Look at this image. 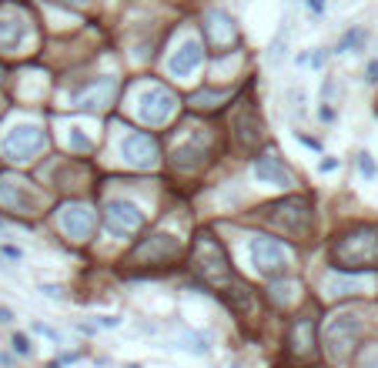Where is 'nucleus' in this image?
<instances>
[{
  "mask_svg": "<svg viewBox=\"0 0 378 368\" xmlns=\"http://www.w3.org/2000/svg\"><path fill=\"white\" fill-rule=\"evenodd\" d=\"M378 264V228H358L345 234L335 248L338 271H368Z\"/></svg>",
  "mask_w": 378,
  "mask_h": 368,
  "instance_id": "f257e3e1",
  "label": "nucleus"
},
{
  "mask_svg": "<svg viewBox=\"0 0 378 368\" xmlns=\"http://www.w3.org/2000/svg\"><path fill=\"white\" fill-rule=\"evenodd\" d=\"M4 154L10 157V161H31L34 154H41L47 148V134L41 127H34V124H17L7 131V138H4Z\"/></svg>",
  "mask_w": 378,
  "mask_h": 368,
  "instance_id": "f03ea898",
  "label": "nucleus"
},
{
  "mask_svg": "<svg viewBox=\"0 0 378 368\" xmlns=\"http://www.w3.org/2000/svg\"><path fill=\"white\" fill-rule=\"evenodd\" d=\"M178 111V97L167 91V87H144V91L137 94V114L144 118L148 124H164L171 121V114Z\"/></svg>",
  "mask_w": 378,
  "mask_h": 368,
  "instance_id": "7ed1b4c3",
  "label": "nucleus"
},
{
  "mask_svg": "<svg viewBox=\"0 0 378 368\" xmlns=\"http://www.w3.org/2000/svg\"><path fill=\"white\" fill-rule=\"evenodd\" d=\"M104 221H107V228H111V234H118V238H131V234H137V231L144 228L141 208H137L134 201H124V198L107 201Z\"/></svg>",
  "mask_w": 378,
  "mask_h": 368,
  "instance_id": "20e7f679",
  "label": "nucleus"
},
{
  "mask_svg": "<svg viewBox=\"0 0 378 368\" xmlns=\"http://www.w3.org/2000/svg\"><path fill=\"white\" fill-rule=\"evenodd\" d=\"M251 264H255L261 275L268 278H281L288 271V251L281 241L274 238H255L251 241Z\"/></svg>",
  "mask_w": 378,
  "mask_h": 368,
  "instance_id": "39448f33",
  "label": "nucleus"
},
{
  "mask_svg": "<svg viewBox=\"0 0 378 368\" xmlns=\"http://www.w3.org/2000/svg\"><path fill=\"white\" fill-rule=\"evenodd\" d=\"M27 34H31V24H27L24 10H17V7H4L0 10V50L4 54H20Z\"/></svg>",
  "mask_w": 378,
  "mask_h": 368,
  "instance_id": "423d86ee",
  "label": "nucleus"
},
{
  "mask_svg": "<svg viewBox=\"0 0 378 368\" xmlns=\"http://www.w3.org/2000/svg\"><path fill=\"white\" fill-rule=\"evenodd\" d=\"M57 225H61L64 234L74 238V241H88V238H94V228H97L94 211L88 208V204H64L61 211H57Z\"/></svg>",
  "mask_w": 378,
  "mask_h": 368,
  "instance_id": "0eeeda50",
  "label": "nucleus"
},
{
  "mask_svg": "<svg viewBox=\"0 0 378 368\" xmlns=\"http://www.w3.org/2000/svg\"><path fill=\"white\" fill-rule=\"evenodd\" d=\"M201 64H204V47H201V41L188 37V41L167 57V71L174 77H181V80H188V77H195L197 71H201Z\"/></svg>",
  "mask_w": 378,
  "mask_h": 368,
  "instance_id": "6e6552de",
  "label": "nucleus"
},
{
  "mask_svg": "<svg viewBox=\"0 0 378 368\" xmlns=\"http://www.w3.org/2000/svg\"><path fill=\"white\" fill-rule=\"evenodd\" d=\"M121 154L127 164H134V168H154L158 164V144H154L151 134H144V131H134V134H127L121 144Z\"/></svg>",
  "mask_w": 378,
  "mask_h": 368,
  "instance_id": "1a4fd4ad",
  "label": "nucleus"
},
{
  "mask_svg": "<svg viewBox=\"0 0 378 368\" xmlns=\"http://www.w3.org/2000/svg\"><path fill=\"white\" fill-rule=\"evenodd\" d=\"M204 27H208V37H211V44L218 50H227V47H234L241 41V31H238V24L225 14V10H208L204 17Z\"/></svg>",
  "mask_w": 378,
  "mask_h": 368,
  "instance_id": "9d476101",
  "label": "nucleus"
},
{
  "mask_svg": "<svg viewBox=\"0 0 378 368\" xmlns=\"http://www.w3.org/2000/svg\"><path fill=\"white\" fill-rule=\"evenodd\" d=\"M114 77H97V80H88L84 87H77L74 91V104L77 108H104V104H111V97H114Z\"/></svg>",
  "mask_w": 378,
  "mask_h": 368,
  "instance_id": "9b49d317",
  "label": "nucleus"
},
{
  "mask_svg": "<svg viewBox=\"0 0 378 368\" xmlns=\"http://www.w3.org/2000/svg\"><path fill=\"white\" fill-rule=\"evenodd\" d=\"M0 204L10 208V211H20V215H31L37 208V198L31 194V187L17 178H4L0 181Z\"/></svg>",
  "mask_w": 378,
  "mask_h": 368,
  "instance_id": "f8f14e48",
  "label": "nucleus"
},
{
  "mask_svg": "<svg viewBox=\"0 0 378 368\" xmlns=\"http://www.w3.org/2000/svg\"><path fill=\"white\" fill-rule=\"evenodd\" d=\"M255 178L261 184H278V187H288L291 184V171L281 164L278 154H265L255 161Z\"/></svg>",
  "mask_w": 378,
  "mask_h": 368,
  "instance_id": "ddd939ff",
  "label": "nucleus"
},
{
  "mask_svg": "<svg viewBox=\"0 0 378 368\" xmlns=\"http://www.w3.org/2000/svg\"><path fill=\"white\" fill-rule=\"evenodd\" d=\"M181 251V245H178V238H171V234H154L148 245H141L137 248V261H144V258H174Z\"/></svg>",
  "mask_w": 378,
  "mask_h": 368,
  "instance_id": "4468645a",
  "label": "nucleus"
},
{
  "mask_svg": "<svg viewBox=\"0 0 378 368\" xmlns=\"http://www.w3.org/2000/svg\"><path fill=\"white\" fill-rule=\"evenodd\" d=\"M362 44H365V31L362 27H355V31H345V37L338 41L335 50H338V54H351V50H358Z\"/></svg>",
  "mask_w": 378,
  "mask_h": 368,
  "instance_id": "2eb2a0df",
  "label": "nucleus"
},
{
  "mask_svg": "<svg viewBox=\"0 0 378 368\" xmlns=\"http://www.w3.org/2000/svg\"><path fill=\"white\" fill-rule=\"evenodd\" d=\"M234 91H201L191 97V104H197V108H218V101H227Z\"/></svg>",
  "mask_w": 378,
  "mask_h": 368,
  "instance_id": "dca6fc26",
  "label": "nucleus"
},
{
  "mask_svg": "<svg viewBox=\"0 0 378 368\" xmlns=\"http://www.w3.org/2000/svg\"><path fill=\"white\" fill-rule=\"evenodd\" d=\"M285 47H288V24L278 31V37H274V44H272V64H281L285 61Z\"/></svg>",
  "mask_w": 378,
  "mask_h": 368,
  "instance_id": "f3484780",
  "label": "nucleus"
},
{
  "mask_svg": "<svg viewBox=\"0 0 378 368\" xmlns=\"http://www.w3.org/2000/svg\"><path fill=\"white\" fill-rule=\"evenodd\" d=\"M358 171H362L365 178H375V174H378L375 161H372V154H368V151H362V154H358Z\"/></svg>",
  "mask_w": 378,
  "mask_h": 368,
  "instance_id": "a211bd4d",
  "label": "nucleus"
},
{
  "mask_svg": "<svg viewBox=\"0 0 378 368\" xmlns=\"http://www.w3.org/2000/svg\"><path fill=\"white\" fill-rule=\"evenodd\" d=\"M10 345H14V352L24 355V358H31V355H34V345H31V338H27V335H14Z\"/></svg>",
  "mask_w": 378,
  "mask_h": 368,
  "instance_id": "6ab92c4d",
  "label": "nucleus"
},
{
  "mask_svg": "<svg viewBox=\"0 0 378 368\" xmlns=\"http://www.w3.org/2000/svg\"><path fill=\"white\" fill-rule=\"evenodd\" d=\"M71 148H74V151H88V148H91V138L80 134L77 127H71Z\"/></svg>",
  "mask_w": 378,
  "mask_h": 368,
  "instance_id": "aec40b11",
  "label": "nucleus"
},
{
  "mask_svg": "<svg viewBox=\"0 0 378 368\" xmlns=\"http://www.w3.org/2000/svg\"><path fill=\"white\" fill-rule=\"evenodd\" d=\"M365 80H368V84H378V61H368V67H365Z\"/></svg>",
  "mask_w": 378,
  "mask_h": 368,
  "instance_id": "412c9836",
  "label": "nucleus"
},
{
  "mask_svg": "<svg viewBox=\"0 0 378 368\" xmlns=\"http://www.w3.org/2000/svg\"><path fill=\"white\" fill-rule=\"evenodd\" d=\"M34 332H37V335H44V338H54V341H57V332H54L50 325H41V322H34Z\"/></svg>",
  "mask_w": 378,
  "mask_h": 368,
  "instance_id": "4be33fe9",
  "label": "nucleus"
},
{
  "mask_svg": "<svg viewBox=\"0 0 378 368\" xmlns=\"http://www.w3.org/2000/svg\"><path fill=\"white\" fill-rule=\"evenodd\" d=\"M335 168H338L335 157H321V161H318V171H321V174H328V171H335Z\"/></svg>",
  "mask_w": 378,
  "mask_h": 368,
  "instance_id": "5701e85b",
  "label": "nucleus"
},
{
  "mask_svg": "<svg viewBox=\"0 0 378 368\" xmlns=\"http://www.w3.org/2000/svg\"><path fill=\"white\" fill-rule=\"evenodd\" d=\"M328 61V50H315V57H312V67H325Z\"/></svg>",
  "mask_w": 378,
  "mask_h": 368,
  "instance_id": "b1692460",
  "label": "nucleus"
},
{
  "mask_svg": "<svg viewBox=\"0 0 378 368\" xmlns=\"http://www.w3.org/2000/svg\"><path fill=\"white\" fill-rule=\"evenodd\" d=\"M101 328H118V325H121V318H111V315H104V318H101Z\"/></svg>",
  "mask_w": 378,
  "mask_h": 368,
  "instance_id": "393cba45",
  "label": "nucleus"
},
{
  "mask_svg": "<svg viewBox=\"0 0 378 368\" xmlns=\"http://www.w3.org/2000/svg\"><path fill=\"white\" fill-rule=\"evenodd\" d=\"M318 118H321V121H335V111L321 104V108H318Z\"/></svg>",
  "mask_w": 378,
  "mask_h": 368,
  "instance_id": "a878e982",
  "label": "nucleus"
},
{
  "mask_svg": "<svg viewBox=\"0 0 378 368\" xmlns=\"http://www.w3.org/2000/svg\"><path fill=\"white\" fill-rule=\"evenodd\" d=\"M41 292H44L47 298H64V295H61V288H54V285H44Z\"/></svg>",
  "mask_w": 378,
  "mask_h": 368,
  "instance_id": "bb28decb",
  "label": "nucleus"
},
{
  "mask_svg": "<svg viewBox=\"0 0 378 368\" xmlns=\"http://www.w3.org/2000/svg\"><path fill=\"white\" fill-rule=\"evenodd\" d=\"M4 322H14V311L10 308H0V325Z\"/></svg>",
  "mask_w": 378,
  "mask_h": 368,
  "instance_id": "cd10ccee",
  "label": "nucleus"
},
{
  "mask_svg": "<svg viewBox=\"0 0 378 368\" xmlns=\"http://www.w3.org/2000/svg\"><path fill=\"white\" fill-rule=\"evenodd\" d=\"M308 7H312L315 14H321V10H325V0H308Z\"/></svg>",
  "mask_w": 378,
  "mask_h": 368,
  "instance_id": "c85d7f7f",
  "label": "nucleus"
},
{
  "mask_svg": "<svg viewBox=\"0 0 378 368\" xmlns=\"http://www.w3.org/2000/svg\"><path fill=\"white\" fill-rule=\"evenodd\" d=\"M0 251H4L7 258H20V251H17V248H10V245H7V248H0Z\"/></svg>",
  "mask_w": 378,
  "mask_h": 368,
  "instance_id": "c756f323",
  "label": "nucleus"
},
{
  "mask_svg": "<svg viewBox=\"0 0 378 368\" xmlns=\"http://www.w3.org/2000/svg\"><path fill=\"white\" fill-rule=\"evenodd\" d=\"M64 3H84V0H64Z\"/></svg>",
  "mask_w": 378,
  "mask_h": 368,
  "instance_id": "7c9ffc66",
  "label": "nucleus"
},
{
  "mask_svg": "<svg viewBox=\"0 0 378 368\" xmlns=\"http://www.w3.org/2000/svg\"><path fill=\"white\" fill-rule=\"evenodd\" d=\"M231 368H244V365H241V362H234V365H231Z\"/></svg>",
  "mask_w": 378,
  "mask_h": 368,
  "instance_id": "2f4dec72",
  "label": "nucleus"
},
{
  "mask_svg": "<svg viewBox=\"0 0 378 368\" xmlns=\"http://www.w3.org/2000/svg\"><path fill=\"white\" fill-rule=\"evenodd\" d=\"M124 368H141V365H124Z\"/></svg>",
  "mask_w": 378,
  "mask_h": 368,
  "instance_id": "473e14b6",
  "label": "nucleus"
}]
</instances>
